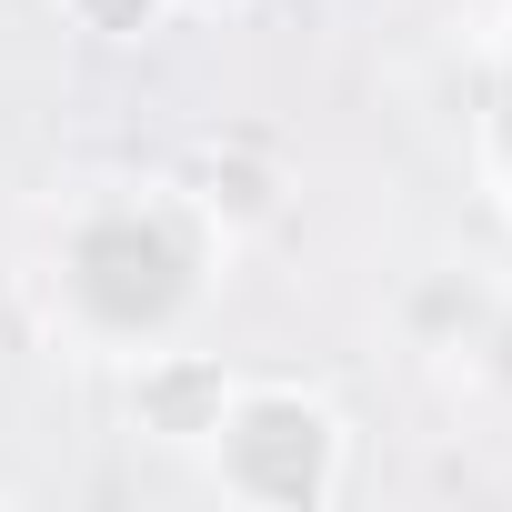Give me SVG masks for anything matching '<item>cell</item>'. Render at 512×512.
Listing matches in <instances>:
<instances>
[{"instance_id": "obj_1", "label": "cell", "mask_w": 512, "mask_h": 512, "mask_svg": "<svg viewBox=\"0 0 512 512\" xmlns=\"http://www.w3.org/2000/svg\"><path fill=\"white\" fill-rule=\"evenodd\" d=\"M231 211L181 171L81 181L41 231L51 332L91 362H181V332L221 302Z\"/></svg>"}, {"instance_id": "obj_3", "label": "cell", "mask_w": 512, "mask_h": 512, "mask_svg": "<svg viewBox=\"0 0 512 512\" xmlns=\"http://www.w3.org/2000/svg\"><path fill=\"white\" fill-rule=\"evenodd\" d=\"M452 352H462V362H472V372H482V382L512 402V302H482V322H472Z\"/></svg>"}, {"instance_id": "obj_2", "label": "cell", "mask_w": 512, "mask_h": 512, "mask_svg": "<svg viewBox=\"0 0 512 512\" xmlns=\"http://www.w3.org/2000/svg\"><path fill=\"white\" fill-rule=\"evenodd\" d=\"M191 442L211 452V482L241 502H332L352 482V422L292 382H221Z\"/></svg>"}, {"instance_id": "obj_4", "label": "cell", "mask_w": 512, "mask_h": 512, "mask_svg": "<svg viewBox=\"0 0 512 512\" xmlns=\"http://www.w3.org/2000/svg\"><path fill=\"white\" fill-rule=\"evenodd\" d=\"M61 11H71L91 41H151V21L171 11V0H61Z\"/></svg>"}]
</instances>
